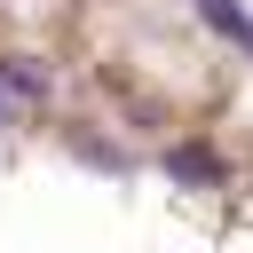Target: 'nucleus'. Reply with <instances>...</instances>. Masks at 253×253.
<instances>
[{
  "instance_id": "1",
  "label": "nucleus",
  "mask_w": 253,
  "mask_h": 253,
  "mask_svg": "<svg viewBox=\"0 0 253 253\" xmlns=\"http://www.w3.org/2000/svg\"><path fill=\"white\" fill-rule=\"evenodd\" d=\"M166 174H174L182 190H213L229 166H221V150H213V142H174V150H166Z\"/></svg>"
},
{
  "instance_id": "2",
  "label": "nucleus",
  "mask_w": 253,
  "mask_h": 253,
  "mask_svg": "<svg viewBox=\"0 0 253 253\" xmlns=\"http://www.w3.org/2000/svg\"><path fill=\"white\" fill-rule=\"evenodd\" d=\"M0 87L24 95V103H40V95H47V71H40L32 55H0Z\"/></svg>"
},
{
  "instance_id": "3",
  "label": "nucleus",
  "mask_w": 253,
  "mask_h": 253,
  "mask_svg": "<svg viewBox=\"0 0 253 253\" xmlns=\"http://www.w3.org/2000/svg\"><path fill=\"white\" fill-rule=\"evenodd\" d=\"M71 158H87V166H103V174H119V166H126V150H119V142H103V134H71Z\"/></svg>"
},
{
  "instance_id": "4",
  "label": "nucleus",
  "mask_w": 253,
  "mask_h": 253,
  "mask_svg": "<svg viewBox=\"0 0 253 253\" xmlns=\"http://www.w3.org/2000/svg\"><path fill=\"white\" fill-rule=\"evenodd\" d=\"M0 126H8V87H0Z\"/></svg>"
}]
</instances>
